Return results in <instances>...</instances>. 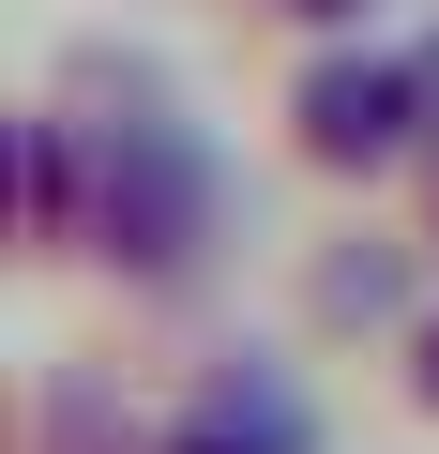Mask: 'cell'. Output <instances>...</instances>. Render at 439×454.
Returning a JSON list of instances; mask_svg holds the SVG:
<instances>
[{"mask_svg":"<svg viewBox=\"0 0 439 454\" xmlns=\"http://www.w3.org/2000/svg\"><path fill=\"white\" fill-rule=\"evenodd\" d=\"M409 227H424V258H439V182H409Z\"/></svg>","mask_w":439,"mask_h":454,"instance_id":"cell-8","label":"cell"},{"mask_svg":"<svg viewBox=\"0 0 439 454\" xmlns=\"http://www.w3.org/2000/svg\"><path fill=\"white\" fill-rule=\"evenodd\" d=\"M424 303H439V258H424L409 197H394V212H379V197H349L318 243L288 258V318H303L318 348H394Z\"/></svg>","mask_w":439,"mask_h":454,"instance_id":"cell-4","label":"cell"},{"mask_svg":"<svg viewBox=\"0 0 439 454\" xmlns=\"http://www.w3.org/2000/svg\"><path fill=\"white\" fill-rule=\"evenodd\" d=\"M409 46H424V182H439V16H424Z\"/></svg>","mask_w":439,"mask_h":454,"instance_id":"cell-7","label":"cell"},{"mask_svg":"<svg viewBox=\"0 0 439 454\" xmlns=\"http://www.w3.org/2000/svg\"><path fill=\"white\" fill-rule=\"evenodd\" d=\"M31 454H333V409L288 348L258 333H197L167 379L61 364L31 409Z\"/></svg>","mask_w":439,"mask_h":454,"instance_id":"cell-2","label":"cell"},{"mask_svg":"<svg viewBox=\"0 0 439 454\" xmlns=\"http://www.w3.org/2000/svg\"><path fill=\"white\" fill-rule=\"evenodd\" d=\"M288 46H333V31H394V0H258Z\"/></svg>","mask_w":439,"mask_h":454,"instance_id":"cell-6","label":"cell"},{"mask_svg":"<svg viewBox=\"0 0 439 454\" xmlns=\"http://www.w3.org/2000/svg\"><path fill=\"white\" fill-rule=\"evenodd\" d=\"M379 364H394V409H409V424H439V303H424V318H409Z\"/></svg>","mask_w":439,"mask_h":454,"instance_id":"cell-5","label":"cell"},{"mask_svg":"<svg viewBox=\"0 0 439 454\" xmlns=\"http://www.w3.org/2000/svg\"><path fill=\"white\" fill-rule=\"evenodd\" d=\"M273 152L318 197H409L424 182V46L409 31H333L273 91Z\"/></svg>","mask_w":439,"mask_h":454,"instance_id":"cell-3","label":"cell"},{"mask_svg":"<svg viewBox=\"0 0 439 454\" xmlns=\"http://www.w3.org/2000/svg\"><path fill=\"white\" fill-rule=\"evenodd\" d=\"M16 227H31V273H91L137 318H197L243 258V182L167 61L76 46L16 121Z\"/></svg>","mask_w":439,"mask_h":454,"instance_id":"cell-1","label":"cell"}]
</instances>
